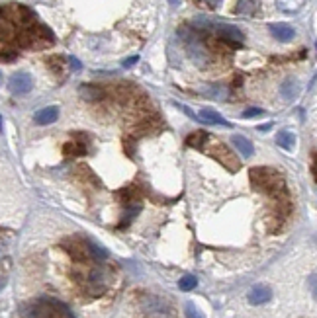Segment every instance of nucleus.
Masks as SVG:
<instances>
[{"mask_svg":"<svg viewBox=\"0 0 317 318\" xmlns=\"http://www.w3.org/2000/svg\"><path fill=\"white\" fill-rule=\"evenodd\" d=\"M20 316L22 318H75L73 310L61 301L55 299H39L33 303L24 304L20 308Z\"/></svg>","mask_w":317,"mask_h":318,"instance_id":"nucleus-1","label":"nucleus"},{"mask_svg":"<svg viewBox=\"0 0 317 318\" xmlns=\"http://www.w3.org/2000/svg\"><path fill=\"white\" fill-rule=\"evenodd\" d=\"M249 178L253 182V188L258 191H264L272 197H280L286 193V182L282 178V174L266 168V166H260V168H253L249 172Z\"/></svg>","mask_w":317,"mask_h":318,"instance_id":"nucleus-2","label":"nucleus"},{"mask_svg":"<svg viewBox=\"0 0 317 318\" xmlns=\"http://www.w3.org/2000/svg\"><path fill=\"white\" fill-rule=\"evenodd\" d=\"M139 306L145 318H174L172 304L159 295H143L139 299Z\"/></svg>","mask_w":317,"mask_h":318,"instance_id":"nucleus-3","label":"nucleus"},{"mask_svg":"<svg viewBox=\"0 0 317 318\" xmlns=\"http://www.w3.org/2000/svg\"><path fill=\"white\" fill-rule=\"evenodd\" d=\"M210 29L213 31L215 39L223 41V43L229 45V47H239V45L243 43V39H245L243 31L239 28H235V26H227V24H210Z\"/></svg>","mask_w":317,"mask_h":318,"instance_id":"nucleus-4","label":"nucleus"},{"mask_svg":"<svg viewBox=\"0 0 317 318\" xmlns=\"http://www.w3.org/2000/svg\"><path fill=\"white\" fill-rule=\"evenodd\" d=\"M210 152L213 158L217 160V162H221L223 166H225L227 170H231V172H237L239 168H241V164H239V158L233 154V150H229L223 143H213L210 146Z\"/></svg>","mask_w":317,"mask_h":318,"instance_id":"nucleus-5","label":"nucleus"},{"mask_svg":"<svg viewBox=\"0 0 317 318\" xmlns=\"http://www.w3.org/2000/svg\"><path fill=\"white\" fill-rule=\"evenodd\" d=\"M8 88H10V92L14 96H24L33 88V78H31V74L22 73V71L14 73L10 76V80H8Z\"/></svg>","mask_w":317,"mask_h":318,"instance_id":"nucleus-6","label":"nucleus"},{"mask_svg":"<svg viewBox=\"0 0 317 318\" xmlns=\"http://www.w3.org/2000/svg\"><path fill=\"white\" fill-rule=\"evenodd\" d=\"M63 248H65V252H67L75 261L88 260V250H86V244H84V242H78V240H65V242H63Z\"/></svg>","mask_w":317,"mask_h":318,"instance_id":"nucleus-7","label":"nucleus"},{"mask_svg":"<svg viewBox=\"0 0 317 318\" xmlns=\"http://www.w3.org/2000/svg\"><path fill=\"white\" fill-rule=\"evenodd\" d=\"M247 299H249V303L258 306V304H264L268 303L272 299V291L270 287H266V285H255L253 289L249 291V295H247Z\"/></svg>","mask_w":317,"mask_h":318,"instance_id":"nucleus-8","label":"nucleus"},{"mask_svg":"<svg viewBox=\"0 0 317 318\" xmlns=\"http://www.w3.org/2000/svg\"><path fill=\"white\" fill-rule=\"evenodd\" d=\"M78 96L86 101H100L104 100V90L94 84H82L78 88Z\"/></svg>","mask_w":317,"mask_h":318,"instance_id":"nucleus-9","label":"nucleus"},{"mask_svg":"<svg viewBox=\"0 0 317 318\" xmlns=\"http://www.w3.org/2000/svg\"><path fill=\"white\" fill-rule=\"evenodd\" d=\"M57 117H59V108H55V105H49V108L39 110V112L33 116V121H35L37 125H49V123L57 121Z\"/></svg>","mask_w":317,"mask_h":318,"instance_id":"nucleus-10","label":"nucleus"},{"mask_svg":"<svg viewBox=\"0 0 317 318\" xmlns=\"http://www.w3.org/2000/svg\"><path fill=\"white\" fill-rule=\"evenodd\" d=\"M231 143H233V146L241 152L245 158H251V156L255 154V146H253V143H251L249 139H245L243 135H233V137H231Z\"/></svg>","mask_w":317,"mask_h":318,"instance_id":"nucleus-11","label":"nucleus"},{"mask_svg":"<svg viewBox=\"0 0 317 318\" xmlns=\"http://www.w3.org/2000/svg\"><path fill=\"white\" fill-rule=\"evenodd\" d=\"M270 33L278 39V41H290L294 35H296V31H294V28L292 26H288V24H272L270 28Z\"/></svg>","mask_w":317,"mask_h":318,"instance_id":"nucleus-12","label":"nucleus"},{"mask_svg":"<svg viewBox=\"0 0 317 318\" xmlns=\"http://www.w3.org/2000/svg\"><path fill=\"white\" fill-rule=\"evenodd\" d=\"M198 121H204V123H210V125H221V127H229V121H225L223 117L219 116L217 112L213 110H202L198 114Z\"/></svg>","mask_w":317,"mask_h":318,"instance_id":"nucleus-13","label":"nucleus"},{"mask_svg":"<svg viewBox=\"0 0 317 318\" xmlns=\"http://www.w3.org/2000/svg\"><path fill=\"white\" fill-rule=\"evenodd\" d=\"M260 0H237L235 4V14L237 16H253L257 14Z\"/></svg>","mask_w":317,"mask_h":318,"instance_id":"nucleus-14","label":"nucleus"},{"mask_svg":"<svg viewBox=\"0 0 317 318\" xmlns=\"http://www.w3.org/2000/svg\"><path fill=\"white\" fill-rule=\"evenodd\" d=\"M298 92H300V84H298L296 78H286V80L282 82V86H280V94H282V98L288 101L294 100V98L298 96Z\"/></svg>","mask_w":317,"mask_h":318,"instance_id":"nucleus-15","label":"nucleus"},{"mask_svg":"<svg viewBox=\"0 0 317 318\" xmlns=\"http://www.w3.org/2000/svg\"><path fill=\"white\" fill-rule=\"evenodd\" d=\"M305 4V0H276V8L284 14H296Z\"/></svg>","mask_w":317,"mask_h":318,"instance_id":"nucleus-16","label":"nucleus"},{"mask_svg":"<svg viewBox=\"0 0 317 318\" xmlns=\"http://www.w3.org/2000/svg\"><path fill=\"white\" fill-rule=\"evenodd\" d=\"M276 145L282 146L284 150H292L294 146H296V135L292 133V131H280L278 135H276Z\"/></svg>","mask_w":317,"mask_h":318,"instance_id":"nucleus-17","label":"nucleus"},{"mask_svg":"<svg viewBox=\"0 0 317 318\" xmlns=\"http://www.w3.org/2000/svg\"><path fill=\"white\" fill-rule=\"evenodd\" d=\"M86 244V250H88V256H92V260L96 261H104L108 258V252H106L102 246H98L96 242H92V240H86L84 242Z\"/></svg>","mask_w":317,"mask_h":318,"instance_id":"nucleus-18","label":"nucleus"},{"mask_svg":"<svg viewBox=\"0 0 317 318\" xmlns=\"http://www.w3.org/2000/svg\"><path fill=\"white\" fill-rule=\"evenodd\" d=\"M206 141H208V133H206V131H196V133H192V135L186 139V145L194 146V148H202Z\"/></svg>","mask_w":317,"mask_h":318,"instance_id":"nucleus-19","label":"nucleus"},{"mask_svg":"<svg viewBox=\"0 0 317 318\" xmlns=\"http://www.w3.org/2000/svg\"><path fill=\"white\" fill-rule=\"evenodd\" d=\"M63 150H65L67 156H80V154L86 152V145L84 143H67L63 146Z\"/></svg>","mask_w":317,"mask_h":318,"instance_id":"nucleus-20","label":"nucleus"},{"mask_svg":"<svg viewBox=\"0 0 317 318\" xmlns=\"http://www.w3.org/2000/svg\"><path fill=\"white\" fill-rule=\"evenodd\" d=\"M202 94H206L210 98H215V100H225L229 92H227L225 86H208V90H202Z\"/></svg>","mask_w":317,"mask_h":318,"instance_id":"nucleus-21","label":"nucleus"},{"mask_svg":"<svg viewBox=\"0 0 317 318\" xmlns=\"http://www.w3.org/2000/svg\"><path fill=\"white\" fill-rule=\"evenodd\" d=\"M14 35V28H12V22H8L6 18H2L0 14V39H8Z\"/></svg>","mask_w":317,"mask_h":318,"instance_id":"nucleus-22","label":"nucleus"},{"mask_svg":"<svg viewBox=\"0 0 317 318\" xmlns=\"http://www.w3.org/2000/svg\"><path fill=\"white\" fill-rule=\"evenodd\" d=\"M178 287L180 291H192L198 287V279L194 275H182V279L178 281Z\"/></svg>","mask_w":317,"mask_h":318,"instance_id":"nucleus-23","label":"nucleus"},{"mask_svg":"<svg viewBox=\"0 0 317 318\" xmlns=\"http://www.w3.org/2000/svg\"><path fill=\"white\" fill-rule=\"evenodd\" d=\"M184 314H186V318H206L204 314H202V310H200L194 303H186V306H184Z\"/></svg>","mask_w":317,"mask_h":318,"instance_id":"nucleus-24","label":"nucleus"},{"mask_svg":"<svg viewBox=\"0 0 317 318\" xmlns=\"http://www.w3.org/2000/svg\"><path fill=\"white\" fill-rule=\"evenodd\" d=\"M47 63H49V67H51L55 73H61V71H63V59H61V57L47 59Z\"/></svg>","mask_w":317,"mask_h":318,"instance_id":"nucleus-25","label":"nucleus"},{"mask_svg":"<svg viewBox=\"0 0 317 318\" xmlns=\"http://www.w3.org/2000/svg\"><path fill=\"white\" fill-rule=\"evenodd\" d=\"M257 116H262V110H258V108H251V110H245L243 112V117H257Z\"/></svg>","mask_w":317,"mask_h":318,"instance_id":"nucleus-26","label":"nucleus"},{"mask_svg":"<svg viewBox=\"0 0 317 318\" xmlns=\"http://www.w3.org/2000/svg\"><path fill=\"white\" fill-rule=\"evenodd\" d=\"M137 61H139V57H137V55H133V57H129V59H125V61H123V67H125V69H127V67H133Z\"/></svg>","mask_w":317,"mask_h":318,"instance_id":"nucleus-27","label":"nucleus"},{"mask_svg":"<svg viewBox=\"0 0 317 318\" xmlns=\"http://www.w3.org/2000/svg\"><path fill=\"white\" fill-rule=\"evenodd\" d=\"M69 63H71V67H73L75 71H80V63H78V59H75V57H69Z\"/></svg>","mask_w":317,"mask_h":318,"instance_id":"nucleus-28","label":"nucleus"},{"mask_svg":"<svg viewBox=\"0 0 317 318\" xmlns=\"http://www.w3.org/2000/svg\"><path fill=\"white\" fill-rule=\"evenodd\" d=\"M202 2H206L210 8H217V6L221 4V0H202Z\"/></svg>","mask_w":317,"mask_h":318,"instance_id":"nucleus-29","label":"nucleus"},{"mask_svg":"<svg viewBox=\"0 0 317 318\" xmlns=\"http://www.w3.org/2000/svg\"><path fill=\"white\" fill-rule=\"evenodd\" d=\"M309 285H311V295H315V274H311L309 277Z\"/></svg>","mask_w":317,"mask_h":318,"instance_id":"nucleus-30","label":"nucleus"},{"mask_svg":"<svg viewBox=\"0 0 317 318\" xmlns=\"http://www.w3.org/2000/svg\"><path fill=\"white\" fill-rule=\"evenodd\" d=\"M168 2H170V6H174V8L180 6V0H168Z\"/></svg>","mask_w":317,"mask_h":318,"instance_id":"nucleus-31","label":"nucleus"},{"mask_svg":"<svg viewBox=\"0 0 317 318\" xmlns=\"http://www.w3.org/2000/svg\"><path fill=\"white\" fill-rule=\"evenodd\" d=\"M0 131H2V117H0Z\"/></svg>","mask_w":317,"mask_h":318,"instance_id":"nucleus-32","label":"nucleus"},{"mask_svg":"<svg viewBox=\"0 0 317 318\" xmlns=\"http://www.w3.org/2000/svg\"><path fill=\"white\" fill-rule=\"evenodd\" d=\"M0 84H2V73H0Z\"/></svg>","mask_w":317,"mask_h":318,"instance_id":"nucleus-33","label":"nucleus"}]
</instances>
